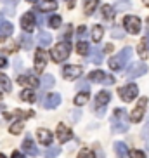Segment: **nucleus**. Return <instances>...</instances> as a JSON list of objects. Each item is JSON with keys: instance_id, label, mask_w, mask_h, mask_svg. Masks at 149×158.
<instances>
[{"instance_id": "nucleus-1", "label": "nucleus", "mask_w": 149, "mask_h": 158, "mask_svg": "<svg viewBox=\"0 0 149 158\" xmlns=\"http://www.w3.org/2000/svg\"><path fill=\"white\" fill-rule=\"evenodd\" d=\"M111 127H113V132H116V134H123V132L128 130V115H127L125 110L116 108L113 111Z\"/></svg>"}, {"instance_id": "nucleus-2", "label": "nucleus", "mask_w": 149, "mask_h": 158, "mask_svg": "<svg viewBox=\"0 0 149 158\" xmlns=\"http://www.w3.org/2000/svg\"><path fill=\"white\" fill-rule=\"evenodd\" d=\"M130 57H132V49L130 47H125V49H121L115 57L109 59V68H111L113 71L123 70V68L127 66V63L130 61Z\"/></svg>"}, {"instance_id": "nucleus-3", "label": "nucleus", "mask_w": 149, "mask_h": 158, "mask_svg": "<svg viewBox=\"0 0 149 158\" xmlns=\"http://www.w3.org/2000/svg\"><path fill=\"white\" fill-rule=\"evenodd\" d=\"M70 52H71V45L70 42H59L54 45V49L50 51V57L54 63H62L64 59L70 57Z\"/></svg>"}, {"instance_id": "nucleus-4", "label": "nucleus", "mask_w": 149, "mask_h": 158, "mask_svg": "<svg viewBox=\"0 0 149 158\" xmlns=\"http://www.w3.org/2000/svg\"><path fill=\"white\" fill-rule=\"evenodd\" d=\"M111 101V94L109 90H101V92L95 96V104H94V110L99 116H104V111H106V104Z\"/></svg>"}, {"instance_id": "nucleus-5", "label": "nucleus", "mask_w": 149, "mask_h": 158, "mask_svg": "<svg viewBox=\"0 0 149 158\" xmlns=\"http://www.w3.org/2000/svg\"><path fill=\"white\" fill-rule=\"evenodd\" d=\"M137 94H139V87L135 84H128V85H123V87L118 89V96L125 102H130L137 98Z\"/></svg>"}, {"instance_id": "nucleus-6", "label": "nucleus", "mask_w": 149, "mask_h": 158, "mask_svg": "<svg viewBox=\"0 0 149 158\" xmlns=\"http://www.w3.org/2000/svg\"><path fill=\"white\" fill-rule=\"evenodd\" d=\"M123 26H125V30L128 33L137 35V33L140 31V19L137 18V16H125V19H123Z\"/></svg>"}, {"instance_id": "nucleus-7", "label": "nucleus", "mask_w": 149, "mask_h": 158, "mask_svg": "<svg viewBox=\"0 0 149 158\" xmlns=\"http://www.w3.org/2000/svg\"><path fill=\"white\" fill-rule=\"evenodd\" d=\"M146 106H147V98H140L139 102H137V106L134 108V111L130 115V120L135 122V123L142 120L144 118V113H146Z\"/></svg>"}, {"instance_id": "nucleus-8", "label": "nucleus", "mask_w": 149, "mask_h": 158, "mask_svg": "<svg viewBox=\"0 0 149 158\" xmlns=\"http://www.w3.org/2000/svg\"><path fill=\"white\" fill-rule=\"evenodd\" d=\"M146 71H147V64L146 63H134V64L127 70V78H137V77H142V75H146Z\"/></svg>"}, {"instance_id": "nucleus-9", "label": "nucleus", "mask_w": 149, "mask_h": 158, "mask_svg": "<svg viewBox=\"0 0 149 158\" xmlns=\"http://www.w3.org/2000/svg\"><path fill=\"white\" fill-rule=\"evenodd\" d=\"M89 80H92V82H99V84H106V85H113V84H115V78L109 77V75H106L104 71H101V70L90 71Z\"/></svg>"}, {"instance_id": "nucleus-10", "label": "nucleus", "mask_w": 149, "mask_h": 158, "mask_svg": "<svg viewBox=\"0 0 149 158\" xmlns=\"http://www.w3.org/2000/svg\"><path fill=\"white\" fill-rule=\"evenodd\" d=\"M82 66L78 64H68L62 68V77H64L66 80H76L78 77H82Z\"/></svg>"}, {"instance_id": "nucleus-11", "label": "nucleus", "mask_w": 149, "mask_h": 158, "mask_svg": "<svg viewBox=\"0 0 149 158\" xmlns=\"http://www.w3.org/2000/svg\"><path fill=\"white\" fill-rule=\"evenodd\" d=\"M56 135H57V139H59L61 143H68L73 134H71L70 127H66L64 123H59V125H57V130H56Z\"/></svg>"}, {"instance_id": "nucleus-12", "label": "nucleus", "mask_w": 149, "mask_h": 158, "mask_svg": "<svg viewBox=\"0 0 149 158\" xmlns=\"http://www.w3.org/2000/svg\"><path fill=\"white\" fill-rule=\"evenodd\" d=\"M45 66H47V54L42 49H38L37 54H35V71H43Z\"/></svg>"}, {"instance_id": "nucleus-13", "label": "nucleus", "mask_w": 149, "mask_h": 158, "mask_svg": "<svg viewBox=\"0 0 149 158\" xmlns=\"http://www.w3.org/2000/svg\"><path fill=\"white\" fill-rule=\"evenodd\" d=\"M21 28L26 33H30L31 30H35V16L31 12H26V14L21 18Z\"/></svg>"}, {"instance_id": "nucleus-14", "label": "nucleus", "mask_w": 149, "mask_h": 158, "mask_svg": "<svg viewBox=\"0 0 149 158\" xmlns=\"http://www.w3.org/2000/svg\"><path fill=\"white\" fill-rule=\"evenodd\" d=\"M21 146H23V151L26 155H31V156H37L38 155V148H37V144H35V141H33L31 137H26Z\"/></svg>"}, {"instance_id": "nucleus-15", "label": "nucleus", "mask_w": 149, "mask_h": 158, "mask_svg": "<svg viewBox=\"0 0 149 158\" xmlns=\"http://www.w3.org/2000/svg\"><path fill=\"white\" fill-rule=\"evenodd\" d=\"M37 9L40 12H52V10L57 9V2L56 0H38Z\"/></svg>"}, {"instance_id": "nucleus-16", "label": "nucleus", "mask_w": 149, "mask_h": 158, "mask_svg": "<svg viewBox=\"0 0 149 158\" xmlns=\"http://www.w3.org/2000/svg\"><path fill=\"white\" fill-rule=\"evenodd\" d=\"M61 104V96L59 94H49L45 99H43V108L47 110H54Z\"/></svg>"}, {"instance_id": "nucleus-17", "label": "nucleus", "mask_w": 149, "mask_h": 158, "mask_svg": "<svg viewBox=\"0 0 149 158\" xmlns=\"http://www.w3.org/2000/svg\"><path fill=\"white\" fill-rule=\"evenodd\" d=\"M37 135H38V141L42 144H45V146H49V144L52 143V132L47 129H38L37 130Z\"/></svg>"}, {"instance_id": "nucleus-18", "label": "nucleus", "mask_w": 149, "mask_h": 158, "mask_svg": "<svg viewBox=\"0 0 149 158\" xmlns=\"http://www.w3.org/2000/svg\"><path fill=\"white\" fill-rule=\"evenodd\" d=\"M18 82H19L21 85H28V87H31V89L38 87V78L35 77V75H26V77H19Z\"/></svg>"}, {"instance_id": "nucleus-19", "label": "nucleus", "mask_w": 149, "mask_h": 158, "mask_svg": "<svg viewBox=\"0 0 149 158\" xmlns=\"http://www.w3.org/2000/svg\"><path fill=\"white\" fill-rule=\"evenodd\" d=\"M115 153H116L118 158H127L128 156V148H127L125 143H121V141H118V143H115Z\"/></svg>"}, {"instance_id": "nucleus-20", "label": "nucleus", "mask_w": 149, "mask_h": 158, "mask_svg": "<svg viewBox=\"0 0 149 158\" xmlns=\"http://www.w3.org/2000/svg\"><path fill=\"white\" fill-rule=\"evenodd\" d=\"M19 44H21V47H23V49H26V51H31V49H33V38H31V35L24 31L23 35L19 37Z\"/></svg>"}, {"instance_id": "nucleus-21", "label": "nucleus", "mask_w": 149, "mask_h": 158, "mask_svg": "<svg viewBox=\"0 0 149 158\" xmlns=\"http://www.w3.org/2000/svg\"><path fill=\"white\" fill-rule=\"evenodd\" d=\"M90 63H94V64H101L103 63V51L97 45L90 51Z\"/></svg>"}, {"instance_id": "nucleus-22", "label": "nucleus", "mask_w": 149, "mask_h": 158, "mask_svg": "<svg viewBox=\"0 0 149 158\" xmlns=\"http://www.w3.org/2000/svg\"><path fill=\"white\" fill-rule=\"evenodd\" d=\"M37 42L40 47H47L49 44L52 42V37H50V33H47V31H40L38 33V37H37Z\"/></svg>"}, {"instance_id": "nucleus-23", "label": "nucleus", "mask_w": 149, "mask_h": 158, "mask_svg": "<svg viewBox=\"0 0 149 158\" xmlns=\"http://www.w3.org/2000/svg\"><path fill=\"white\" fill-rule=\"evenodd\" d=\"M12 31H14L12 23L4 21V23H2V26H0V37H9V35H12Z\"/></svg>"}, {"instance_id": "nucleus-24", "label": "nucleus", "mask_w": 149, "mask_h": 158, "mask_svg": "<svg viewBox=\"0 0 149 158\" xmlns=\"http://www.w3.org/2000/svg\"><path fill=\"white\" fill-rule=\"evenodd\" d=\"M23 127H24V122H23V118H21V120L14 122V123L9 127V132H10L12 135H19L21 132H23Z\"/></svg>"}, {"instance_id": "nucleus-25", "label": "nucleus", "mask_w": 149, "mask_h": 158, "mask_svg": "<svg viewBox=\"0 0 149 158\" xmlns=\"http://www.w3.org/2000/svg\"><path fill=\"white\" fill-rule=\"evenodd\" d=\"M21 99L26 102H35L37 101V96H35V92H33L31 89H24V90H21Z\"/></svg>"}, {"instance_id": "nucleus-26", "label": "nucleus", "mask_w": 149, "mask_h": 158, "mask_svg": "<svg viewBox=\"0 0 149 158\" xmlns=\"http://www.w3.org/2000/svg\"><path fill=\"white\" fill-rule=\"evenodd\" d=\"M103 35H104V30H103V26H99V24H95L92 28V38H94V42L97 44V42H101L103 40Z\"/></svg>"}, {"instance_id": "nucleus-27", "label": "nucleus", "mask_w": 149, "mask_h": 158, "mask_svg": "<svg viewBox=\"0 0 149 158\" xmlns=\"http://www.w3.org/2000/svg\"><path fill=\"white\" fill-rule=\"evenodd\" d=\"M0 85H2V89L5 92H12V84H10V80L4 73H0Z\"/></svg>"}, {"instance_id": "nucleus-28", "label": "nucleus", "mask_w": 149, "mask_h": 158, "mask_svg": "<svg viewBox=\"0 0 149 158\" xmlns=\"http://www.w3.org/2000/svg\"><path fill=\"white\" fill-rule=\"evenodd\" d=\"M54 84H56V78H54L52 75H43L42 89H50V87H54Z\"/></svg>"}, {"instance_id": "nucleus-29", "label": "nucleus", "mask_w": 149, "mask_h": 158, "mask_svg": "<svg viewBox=\"0 0 149 158\" xmlns=\"http://www.w3.org/2000/svg\"><path fill=\"white\" fill-rule=\"evenodd\" d=\"M76 52H78L80 56H87L89 54V44L85 42V40H80L76 44Z\"/></svg>"}, {"instance_id": "nucleus-30", "label": "nucleus", "mask_w": 149, "mask_h": 158, "mask_svg": "<svg viewBox=\"0 0 149 158\" xmlns=\"http://www.w3.org/2000/svg\"><path fill=\"white\" fill-rule=\"evenodd\" d=\"M103 18L106 21H111L115 18V9H113L111 5H103Z\"/></svg>"}, {"instance_id": "nucleus-31", "label": "nucleus", "mask_w": 149, "mask_h": 158, "mask_svg": "<svg viewBox=\"0 0 149 158\" xmlns=\"http://www.w3.org/2000/svg\"><path fill=\"white\" fill-rule=\"evenodd\" d=\"M97 4H99V0H87V4H85V7H83V10H85V14L87 16H90L95 10V7H97Z\"/></svg>"}, {"instance_id": "nucleus-32", "label": "nucleus", "mask_w": 149, "mask_h": 158, "mask_svg": "<svg viewBox=\"0 0 149 158\" xmlns=\"http://www.w3.org/2000/svg\"><path fill=\"white\" fill-rule=\"evenodd\" d=\"M87 101H89V92H80L74 98V104L76 106H83V104H87Z\"/></svg>"}, {"instance_id": "nucleus-33", "label": "nucleus", "mask_w": 149, "mask_h": 158, "mask_svg": "<svg viewBox=\"0 0 149 158\" xmlns=\"http://www.w3.org/2000/svg\"><path fill=\"white\" fill-rule=\"evenodd\" d=\"M61 23H62V19H61V16H59V14L50 16V19H49V26H50V28H54V30L59 28Z\"/></svg>"}, {"instance_id": "nucleus-34", "label": "nucleus", "mask_w": 149, "mask_h": 158, "mask_svg": "<svg viewBox=\"0 0 149 158\" xmlns=\"http://www.w3.org/2000/svg\"><path fill=\"white\" fill-rule=\"evenodd\" d=\"M59 153H61V148H59V146H54V148H49V149L45 151V158H56Z\"/></svg>"}, {"instance_id": "nucleus-35", "label": "nucleus", "mask_w": 149, "mask_h": 158, "mask_svg": "<svg viewBox=\"0 0 149 158\" xmlns=\"http://www.w3.org/2000/svg\"><path fill=\"white\" fill-rule=\"evenodd\" d=\"M76 158H94V153L90 151L89 148H83V149L78 153V156H76Z\"/></svg>"}, {"instance_id": "nucleus-36", "label": "nucleus", "mask_w": 149, "mask_h": 158, "mask_svg": "<svg viewBox=\"0 0 149 158\" xmlns=\"http://www.w3.org/2000/svg\"><path fill=\"white\" fill-rule=\"evenodd\" d=\"M130 158H146V153L140 151V149H134V151L130 153Z\"/></svg>"}, {"instance_id": "nucleus-37", "label": "nucleus", "mask_w": 149, "mask_h": 158, "mask_svg": "<svg viewBox=\"0 0 149 158\" xmlns=\"http://www.w3.org/2000/svg\"><path fill=\"white\" fill-rule=\"evenodd\" d=\"M76 35H78V38H80V40H83V38L87 37V28H85V26H80V28H78V31H76Z\"/></svg>"}, {"instance_id": "nucleus-38", "label": "nucleus", "mask_w": 149, "mask_h": 158, "mask_svg": "<svg viewBox=\"0 0 149 158\" xmlns=\"http://www.w3.org/2000/svg\"><path fill=\"white\" fill-rule=\"evenodd\" d=\"M111 35H113V37H115V38H123V35H125V33H123V31H121V30H120V28H118V26H116V28H113Z\"/></svg>"}, {"instance_id": "nucleus-39", "label": "nucleus", "mask_w": 149, "mask_h": 158, "mask_svg": "<svg viewBox=\"0 0 149 158\" xmlns=\"http://www.w3.org/2000/svg\"><path fill=\"white\" fill-rule=\"evenodd\" d=\"M76 89H78L80 92H82V90H83V92H89V84H87V82H80V84L76 85Z\"/></svg>"}, {"instance_id": "nucleus-40", "label": "nucleus", "mask_w": 149, "mask_h": 158, "mask_svg": "<svg viewBox=\"0 0 149 158\" xmlns=\"http://www.w3.org/2000/svg\"><path fill=\"white\" fill-rule=\"evenodd\" d=\"M146 51H147V49H146V47H144V44L140 42V44H139V54H140V56H142V57L146 56Z\"/></svg>"}, {"instance_id": "nucleus-41", "label": "nucleus", "mask_w": 149, "mask_h": 158, "mask_svg": "<svg viewBox=\"0 0 149 158\" xmlns=\"http://www.w3.org/2000/svg\"><path fill=\"white\" fill-rule=\"evenodd\" d=\"M142 44H144V47H146V49L149 51V31L146 33V37L142 38Z\"/></svg>"}, {"instance_id": "nucleus-42", "label": "nucleus", "mask_w": 149, "mask_h": 158, "mask_svg": "<svg viewBox=\"0 0 149 158\" xmlns=\"http://www.w3.org/2000/svg\"><path fill=\"white\" fill-rule=\"evenodd\" d=\"M5 66H7V59L0 54V70H2V68H5Z\"/></svg>"}, {"instance_id": "nucleus-43", "label": "nucleus", "mask_w": 149, "mask_h": 158, "mask_svg": "<svg viewBox=\"0 0 149 158\" xmlns=\"http://www.w3.org/2000/svg\"><path fill=\"white\" fill-rule=\"evenodd\" d=\"M12 158H26V156H24L23 153H19V151H14V153H12Z\"/></svg>"}, {"instance_id": "nucleus-44", "label": "nucleus", "mask_w": 149, "mask_h": 158, "mask_svg": "<svg viewBox=\"0 0 149 158\" xmlns=\"http://www.w3.org/2000/svg\"><path fill=\"white\" fill-rule=\"evenodd\" d=\"M5 19H4V12H2V14H0V26H2V23H4Z\"/></svg>"}, {"instance_id": "nucleus-45", "label": "nucleus", "mask_w": 149, "mask_h": 158, "mask_svg": "<svg viewBox=\"0 0 149 158\" xmlns=\"http://www.w3.org/2000/svg\"><path fill=\"white\" fill-rule=\"evenodd\" d=\"M68 2H70V7H73V2H74V0H68Z\"/></svg>"}, {"instance_id": "nucleus-46", "label": "nucleus", "mask_w": 149, "mask_h": 158, "mask_svg": "<svg viewBox=\"0 0 149 158\" xmlns=\"http://www.w3.org/2000/svg\"><path fill=\"white\" fill-rule=\"evenodd\" d=\"M144 4H146V5H147V7H149V0H144Z\"/></svg>"}, {"instance_id": "nucleus-47", "label": "nucleus", "mask_w": 149, "mask_h": 158, "mask_svg": "<svg viewBox=\"0 0 149 158\" xmlns=\"http://www.w3.org/2000/svg\"><path fill=\"white\" fill-rule=\"evenodd\" d=\"M0 158H7V156H5V155H2V153H0Z\"/></svg>"}, {"instance_id": "nucleus-48", "label": "nucleus", "mask_w": 149, "mask_h": 158, "mask_svg": "<svg viewBox=\"0 0 149 158\" xmlns=\"http://www.w3.org/2000/svg\"><path fill=\"white\" fill-rule=\"evenodd\" d=\"M26 2H38V0H26Z\"/></svg>"}, {"instance_id": "nucleus-49", "label": "nucleus", "mask_w": 149, "mask_h": 158, "mask_svg": "<svg viewBox=\"0 0 149 158\" xmlns=\"http://www.w3.org/2000/svg\"><path fill=\"white\" fill-rule=\"evenodd\" d=\"M0 99H2V92H0Z\"/></svg>"}, {"instance_id": "nucleus-50", "label": "nucleus", "mask_w": 149, "mask_h": 158, "mask_svg": "<svg viewBox=\"0 0 149 158\" xmlns=\"http://www.w3.org/2000/svg\"><path fill=\"white\" fill-rule=\"evenodd\" d=\"M147 24H149V21H147Z\"/></svg>"}, {"instance_id": "nucleus-51", "label": "nucleus", "mask_w": 149, "mask_h": 158, "mask_svg": "<svg viewBox=\"0 0 149 158\" xmlns=\"http://www.w3.org/2000/svg\"><path fill=\"white\" fill-rule=\"evenodd\" d=\"M147 143H149V141H147Z\"/></svg>"}]
</instances>
